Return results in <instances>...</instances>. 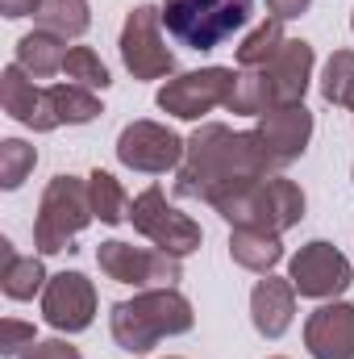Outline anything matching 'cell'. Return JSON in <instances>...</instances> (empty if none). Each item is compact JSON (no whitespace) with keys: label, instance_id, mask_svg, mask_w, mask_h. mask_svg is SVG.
Returning a JSON list of instances; mask_svg holds the SVG:
<instances>
[{"label":"cell","instance_id":"cell-1","mask_svg":"<svg viewBox=\"0 0 354 359\" xmlns=\"http://www.w3.org/2000/svg\"><path fill=\"white\" fill-rule=\"evenodd\" d=\"M279 163L271 159L263 138L255 130H229V126H196V134L187 138L183 163L176 172V196L183 201H204V205H221L234 192L275 176Z\"/></svg>","mask_w":354,"mask_h":359},{"label":"cell","instance_id":"cell-2","mask_svg":"<svg viewBox=\"0 0 354 359\" xmlns=\"http://www.w3.org/2000/svg\"><path fill=\"white\" fill-rule=\"evenodd\" d=\"M196 326L192 301L179 288H142L134 301H117L108 313L113 343L125 355H150L159 339H179Z\"/></svg>","mask_w":354,"mask_h":359},{"label":"cell","instance_id":"cell-3","mask_svg":"<svg viewBox=\"0 0 354 359\" xmlns=\"http://www.w3.org/2000/svg\"><path fill=\"white\" fill-rule=\"evenodd\" d=\"M163 25L187 50L225 46L255 13V0H163Z\"/></svg>","mask_w":354,"mask_h":359},{"label":"cell","instance_id":"cell-4","mask_svg":"<svg viewBox=\"0 0 354 359\" xmlns=\"http://www.w3.org/2000/svg\"><path fill=\"white\" fill-rule=\"evenodd\" d=\"M217 213L234 226V230H263V234H288L292 226H300L304 217V192L283 176H267L242 192H234L229 201L217 205Z\"/></svg>","mask_w":354,"mask_h":359},{"label":"cell","instance_id":"cell-5","mask_svg":"<svg viewBox=\"0 0 354 359\" xmlns=\"http://www.w3.org/2000/svg\"><path fill=\"white\" fill-rule=\"evenodd\" d=\"M92 217L96 213H92L88 180L55 176L46 184V192L38 201V217H34V247H38V255L71 251V243L88 230Z\"/></svg>","mask_w":354,"mask_h":359},{"label":"cell","instance_id":"cell-6","mask_svg":"<svg viewBox=\"0 0 354 359\" xmlns=\"http://www.w3.org/2000/svg\"><path fill=\"white\" fill-rule=\"evenodd\" d=\"M129 222H134V230H138L142 238H150L159 251H167V255H176V259L200 251V243H204L200 222H192L187 213H179L176 205H167V196H163L159 184H150L146 192L134 196Z\"/></svg>","mask_w":354,"mask_h":359},{"label":"cell","instance_id":"cell-7","mask_svg":"<svg viewBox=\"0 0 354 359\" xmlns=\"http://www.w3.org/2000/svg\"><path fill=\"white\" fill-rule=\"evenodd\" d=\"M121 63L134 80H163L176 72V55L163 42V8L138 4L121 25Z\"/></svg>","mask_w":354,"mask_h":359},{"label":"cell","instance_id":"cell-8","mask_svg":"<svg viewBox=\"0 0 354 359\" xmlns=\"http://www.w3.org/2000/svg\"><path fill=\"white\" fill-rule=\"evenodd\" d=\"M96 268L117 284H134V288H176L183 280L176 255L159 251V247H134L121 238H108L96 247Z\"/></svg>","mask_w":354,"mask_h":359},{"label":"cell","instance_id":"cell-9","mask_svg":"<svg viewBox=\"0 0 354 359\" xmlns=\"http://www.w3.org/2000/svg\"><path fill=\"white\" fill-rule=\"evenodd\" d=\"M288 280H292V288H296L300 297H309V301H338V297L354 284V268L334 243L313 238V243H304V247L292 255Z\"/></svg>","mask_w":354,"mask_h":359},{"label":"cell","instance_id":"cell-10","mask_svg":"<svg viewBox=\"0 0 354 359\" xmlns=\"http://www.w3.org/2000/svg\"><path fill=\"white\" fill-rule=\"evenodd\" d=\"M187 151V138H179L176 130L159 126V121H129L117 134V163L142 176H167L179 172Z\"/></svg>","mask_w":354,"mask_h":359},{"label":"cell","instance_id":"cell-11","mask_svg":"<svg viewBox=\"0 0 354 359\" xmlns=\"http://www.w3.org/2000/svg\"><path fill=\"white\" fill-rule=\"evenodd\" d=\"M234 67H200V72H183L176 80H167L155 104L163 113H171L179 121H200L204 113H213L217 104L229 100V88H234Z\"/></svg>","mask_w":354,"mask_h":359},{"label":"cell","instance_id":"cell-12","mask_svg":"<svg viewBox=\"0 0 354 359\" xmlns=\"http://www.w3.org/2000/svg\"><path fill=\"white\" fill-rule=\"evenodd\" d=\"M42 318L59 334H80L96 322V284L84 271H59L42 288Z\"/></svg>","mask_w":354,"mask_h":359},{"label":"cell","instance_id":"cell-13","mask_svg":"<svg viewBox=\"0 0 354 359\" xmlns=\"http://www.w3.org/2000/svg\"><path fill=\"white\" fill-rule=\"evenodd\" d=\"M0 104H4V113L13 121H21L34 134L59 130V117H55V104H50V88H38L34 76H25L17 63H8L0 72Z\"/></svg>","mask_w":354,"mask_h":359},{"label":"cell","instance_id":"cell-14","mask_svg":"<svg viewBox=\"0 0 354 359\" xmlns=\"http://www.w3.org/2000/svg\"><path fill=\"white\" fill-rule=\"evenodd\" d=\"M255 134L263 138V147L271 151V159H275L279 168H288V163H296V159L309 151V142H313V113H309L304 104H275V109H267L263 117H259Z\"/></svg>","mask_w":354,"mask_h":359},{"label":"cell","instance_id":"cell-15","mask_svg":"<svg viewBox=\"0 0 354 359\" xmlns=\"http://www.w3.org/2000/svg\"><path fill=\"white\" fill-rule=\"evenodd\" d=\"M313 67H317V50L304 38H288L279 46V55L267 67H259L267 80V92H271V104H304Z\"/></svg>","mask_w":354,"mask_h":359},{"label":"cell","instance_id":"cell-16","mask_svg":"<svg viewBox=\"0 0 354 359\" xmlns=\"http://www.w3.org/2000/svg\"><path fill=\"white\" fill-rule=\"evenodd\" d=\"M304 347L313 359H354V305L325 301L304 322Z\"/></svg>","mask_w":354,"mask_h":359},{"label":"cell","instance_id":"cell-17","mask_svg":"<svg viewBox=\"0 0 354 359\" xmlns=\"http://www.w3.org/2000/svg\"><path fill=\"white\" fill-rule=\"evenodd\" d=\"M296 318V288L288 276H267L250 292V322L263 339H283Z\"/></svg>","mask_w":354,"mask_h":359},{"label":"cell","instance_id":"cell-18","mask_svg":"<svg viewBox=\"0 0 354 359\" xmlns=\"http://www.w3.org/2000/svg\"><path fill=\"white\" fill-rule=\"evenodd\" d=\"M63 42H67V38H59V34H50V29L25 34V38L17 42V67H21L25 76H34V80L59 76L63 63H67V46H63Z\"/></svg>","mask_w":354,"mask_h":359},{"label":"cell","instance_id":"cell-19","mask_svg":"<svg viewBox=\"0 0 354 359\" xmlns=\"http://www.w3.org/2000/svg\"><path fill=\"white\" fill-rule=\"evenodd\" d=\"M0 255H4L0 288H4L8 301H34V292L46 288L50 276H46V268H42V259H34V255H17L8 238H0Z\"/></svg>","mask_w":354,"mask_h":359},{"label":"cell","instance_id":"cell-20","mask_svg":"<svg viewBox=\"0 0 354 359\" xmlns=\"http://www.w3.org/2000/svg\"><path fill=\"white\" fill-rule=\"evenodd\" d=\"M229 259L246 271L271 276V268L283 259V238L279 234H263V230H234L229 234Z\"/></svg>","mask_w":354,"mask_h":359},{"label":"cell","instance_id":"cell-21","mask_svg":"<svg viewBox=\"0 0 354 359\" xmlns=\"http://www.w3.org/2000/svg\"><path fill=\"white\" fill-rule=\"evenodd\" d=\"M34 21L38 29H50L59 38H84L92 25V4L88 0H42Z\"/></svg>","mask_w":354,"mask_h":359},{"label":"cell","instance_id":"cell-22","mask_svg":"<svg viewBox=\"0 0 354 359\" xmlns=\"http://www.w3.org/2000/svg\"><path fill=\"white\" fill-rule=\"evenodd\" d=\"M88 196H92V213L104 222V226H121V222H129V196H125V188H121V180L113 176V172H92L88 176Z\"/></svg>","mask_w":354,"mask_h":359},{"label":"cell","instance_id":"cell-23","mask_svg":"<svg viewBox=\"0 0 354 359\" xmlns=\"http://www.w3.org/2000/svg\"><path fill=\"white\" fill-rule=\"evenodd\" d=\"M50 104H55L59 126H88L104 113L96 92L80 88V84H50Z\"/></svg>","mask_w":354,"mask_h":359},{"label":"cell","instance_id":"cell-24","mask_svg":"<svg viewBox=\"0 0 354 359\" xmlns=\"http://www.w3.org/2000/svg\"><path fill=\"white\" fill-rule=\"evenodd\" d=\"M225 109H229V113H238V117H263L267 109H275V104H271V92H267V80H263V72H259V67H255V72L238 67Z\"/></svg>","mask_w":354,"mask_h":359},{"label":"cell","instance_id":"cell-25","mask_svg":"<svg viewBox=\"0 0 354 359\" xmlns=\"http://www.w3.org/2000/svg\"><path fill=\"white\" fill-rule=\"evenodd\" d=\"M288 38H283V21H263V25H255L242 42H238V67H246V72H255V67H267L275 55H279V46H283Z\"/></svg>","mask_w":354,"mask_h":359},{"label":"cell","instance_id":"cell-26","mask_svg":"<svg viewBox=\"0 0 354 359\" xmlns=\"http://www.w3.org/2000/svg\"><path fill=\"white\" fill-rule=\"evenodd\" d=\"M34 168H38V151L29 142H21V138H4L0 142V188L4 192H17Z\"/></svg>","mask_w":354,"mask_h":359},{"label":"cell","instance_id":"cell-27","mask_svg":"<svg viewBox=\"0 0 354 359\" xmlns=\"http://www.w3.org/2000/svg\"><path fill=\"white\" fill-rule=\"evenodd\" d=\"M63 76H67V84H80V88H108L113 80H108V67L100 63V55L92 50V46H71L67 50V63H63Z\"/></svg>","mask_w":354,"mask_h":359},{"label":"cell","instance_id":"cell-28","mask_svg":"<svg viewBox=\"0 0 354 359\" xmlns=\"http://www.w3.org/2000/svg\"><path fill=\"white\" fill-rule=\"evenodd\" d=\"M354 92V50H334L321 72V96L330 104H346Z\"/></svg>","mask_w":354,"mask_h":359},{"label":"cell","instance_id":"cell-29","mask_svg":"<svg viewBox=\"0 0 354 359\" xmlns=\"http://www.w3.org/2000/svg\"><path fill=\"white\" fill-rule=\"evenodd\" d=\"M29 343H38L34 326H29V322H21V318H4V326H0V355L17 359Z\"/></svg>","mask_w":354,"mask_h":359},{"label":"cell","instance_id":"cell-30","mask_svg":"<svg viewBox=\"0 0 354 359\" xmlns=\"http://www.w3.org/2000/svg\"><path fill=\"white\" fill-rule=\"evenodd\" d=\"M17 359H84V355L67 339H38V343H29Z\"/></svg>","mask_w":354,"mask_h":359},{"label":"cell","instance_id":"cell-31","mask_svg":"<svg viewBox=\"0 0 354 359\" xmlns=\"http://www.w3.org/2000/svg\"><path fill=\"white\" fill-rule=\"evenodd\" d=\"M267 8H271L275 21H296L313 8V0H267Z\"/></svg>","mask_w":354,"mask_h":359},{"label":"cell","instance_id":"cell-32","mask_svg":"<svg viewBox=\"0 0 354 359\" xmlns=\"http://www.w3.org/2000/svg\"><path fill=\"white\" fill-rule=\"evenodd\" d=\"M38 4H42V0H0V13H4L8 21H21V17H34Z\"/></svg>","mask_w":354,"mask_h":359},{"label":"cell","instance_id":"cell-33","mask_svg":"<svg viewBox=\"0 0 354 359\" xmlns=\"http://www.w3.org/2000/svg\"><path fill=\"white\" fill-rule=\"evenodd\" d=\"M346 109H354V92H351V100H346Z\"/></svg>","mask_w":354,"mask_h":359},{"label":"cell","instance_id":"cell-34","mask_svg":"<svg viewBox=\"0 0 354 359\" xmlns=\"http://www.w3.org/2000/svg\"><path fill=\"white\" fill-rule=\"evenodd\" d=\"M351 29H354V13H351Z\"/></svg>","mask_w":354,"mask_h":359},{"label":"cell","instance_id":"cell-35","mask_svg":"<svg viewBox=\"0 0 354 359\" xmlns=\"http://www.w3.org/2000/svg\"><path fill=\"white\" fill-rule=\"evenodd\" d=\"M167 359H176V355H167Z\"/></svg>","mask_w":354,"mask_h":359},{"label":"cell","instance_id":"cell-36","mask_svg":"<svg viewBox=\"0 0 354 359\" xmlns=\"http://www.w3.org/2000/svg\"><path fill=\"white\" fill-rule=\"evenodd\" d=\"M275 359H283V355H275Z\"/></svg>","mask_w":354,"mask_h":359},{"label":"cell","instance_id":"cell-37","mask_svg":"<svg viewBox=\"0 0 354 359\" xmlns=\"http://www.w3.org/2000/svg\"><path fill=\"white\" fill-rule=\"evenodd\" d=\"M351 176H354V172H351Z\"/></svg>","mask_w":354,"mask_h":359}]
</instances>
